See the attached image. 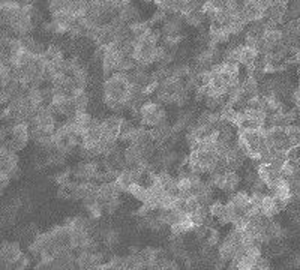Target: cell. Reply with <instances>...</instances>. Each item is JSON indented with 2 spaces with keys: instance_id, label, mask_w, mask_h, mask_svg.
Listing matches in <instances>:
<instances>
[{
  "instance_id": "obj_9",
  "label": "cell",
  "mask_w": 300,
  "mask_h": 270,
  "mask_svg": "<svg viewBox=\"0 0 300 270\" xmlns=\"http://www.w3.org/2000/svg\"><path fill=\"white\" fill-rule=\"evenodd\" d=\"M71 122H72V125H74V128H75V131L78 132L80 135H83L90 126H92V122H93V116L90 114V113H87V110L86 111H75L74 113V116L69 119Z\"/></svg>"
},
{
  "instance_id": "obj_39",
  "label": "cell",
  "mask_w": 300,
  "mask_h": 270,
  "mask_svg": "<svg viewBox=\"0 0 300 270\" xmlns=\"http://www.w3.org/2000/svg\"><path fill=\"white\" fill-rule=\"evenodd\" d=\"M219 242H221V234H219V231L216 228L210 227L209 231H207V234H206V243H207V246L213 248V246L218 245Z\"/></svg>"
},
{
  "instance_id": "obj_29",
  "label": "cell",
  "mask_w": 300,
  "mask_h": 270,
  "mask_svg": "<svg viewBox=\"0 0 300 270\" xmlns=\"http://www.w3.org/2000/svg\"><path fill=\"white\" fill-rule=\"evenodd\" d=\"M189 101H191V92L185 87V89H182L180 92H177L176 95H173L171 105H173V107H177L179 110H182V108H186V105L189 104Z\"/></svg>"
},
{
  "instance_id": "obj_27",
  "label": "cell",
  "mask_w": 300,
  "mask_h": 270,
  "mask_svg": "<svg viewBox=\"0 0 300 270\" xmlns=\"http://www.w3.org/2000/svg\"><path fill=\"white\" fill-rule=\"evenodd\" d=\"M126 270H146V263L138 252H129L126 255Z\"/></svg>"
},
{
  "instance_id": "obj_21",
  "label": "cell",
  "mask_w": 300,
  "mask_h": 270,
  "mask_svg": "<svg viewBox=\"0 0 300 270\" xmlns=\"http://www.w3.org/2000/svg\"><path fill=\"white\" fill-rule=\"evenodd\" d=\"M149 141H152V138H150V129H147V128L143 126V125H137L135 129L132 131V135H131L128 144L141 146V144H146V143H149Z\"/></svg>"
},
{
  "instance_id": "obj_42",
  "label": "cell",
  "mask_w": 300,
  "mask_h": 270,
  "mask_svg": "<svg viewBox=\"0 0 300 270\" xmlns=\"http://www.w3.org/2000/svg\"><path fill=\"white\" fill-rule=\"evenodd\" d=\"M153 210L147 206V204H143L141 207H138L135 212H134V215L138 216V218H144V216H147L149 213H152Z\"/></svg>"
},
{
  "instance_id": "obj_8",
  "label": "cell",
  "mask_w": 300,
  "mask_h": 270,
  "mask_svg": "<svg viewBox=\"0 0 300 270\" xmlns=\"http://www.w3.org/2000/svg\"><path fill=\"white\" fill-rule=\"evenodd\" d=\"M125 24H132V23H135L138 20H141V11H140V8L134 5V3H131V5H122L119 9H117V14H116Z\"/></svg>"
},
{
  "instance_id": "obj_12",
  "label": "cell",
  "mask_w": 300,
  "mask_h": 270,
  "mask_svg": "<svg viewBox=\"0 0 300 270\" xmlns=\"http://www.w3.org/2000/svg\"><path fill=\"white\" fill-rule=\"evenodd\" d=\"M173 129H171V125H168V122L164 123V125H159V126H155L150 129V138L152 141L159 147L165 144L171 137H173Z\"/></svg>"
},
{
  "instance_id": "obj_40",
  "label": "cell",
  "mask_w": 300,
  "mask_h": 270,
  "mask_svg": "<svg viewBox=\"0 0 300 270\" xmlns=\"http://www.w3.org/2000/svg\"><path fill=\"white\" fill-rule=\"evenodd\" d=\"M69 2H71V0H48V11H50V14H54V12L63 11V9L68 6Z\"/></svg>"
},
{
  "instance_id": "obj_44",
  "label": "cell",
  "mask_w": 300,
  "mask_h": 270,
  "mask_svg": "<svg viewBox=\"0 0 300 270\" xmlns=\"http://www.w3.org/2000/svg\"><path fill=\"white\" fill-rule=\"evenodd\" d=\"M131 3H134V0H122V2H120V6H122V5H131Z\"/></svg>"
},
{
  "instance_id": "obj_1",
  "label": "cell",
  "mask_w": 300,
  "mask_h": 270,
  "mask_svg": "<svg viewBox=\"0 0 300 270\" xmlns=\"http://www.w3.org/2000/svg\"><path fill=\"white\" fill-rule=\"evenodd\" d=\"M131 90V83L128 74L125 72H114L108 78L104 80L102 84V101L113 114L123 116L126 107V98Z\"/></svg>"
},
{
  "instance_id": "obj_17",
  "label": "cell",
  "mask_w": 300,
  "mask_h": 270,
  "mask_svg": "<svg viewBox=\"0 0 300 270\" xmlns=\"http://www.w3.org/2000/svg\"><path fill=\"white\" fill-rule=\"evenodd\" d=\"M260 212H261V215L266 216V218H275V216L281 212L279 207H278L276 198L273 197L272 194H264L263 201H261Z\"/></svg>"
},
{
  "instance_id": "obj_3",
  "label": "cell",
  "mask_w": 300,
  "mask_h": 270,
  "mask_svg": "<svg viewBox=\"0 0 300 270\" xmlns=\"http://www.w3.org/2000/svg\"><path fill=\"white\" fill-rule=\"evenodd\" d=\"M8 143L11 149L17 153L28 147V144L30 143V125L28 122H17L11 125Z\"/></svg>"
},
{
  "instance_id": "obj_37",
  "label": "cell",
  "mask_w": 300,
  "mask_h": 270,
  "mask_svg": "<svg viewBox=\"0 0 300 270\" xmlns=\"http://www.w3.org/2000/svg\"><path fill=\"white\" fill-rule=\"evenodd\" d=\"M102 206H104V213L113 215V213H116V212L120 209V206H122V200H120V197H116V198H111V200H108V201H105Z\"/></svg>"
},
{
  "instance_id": "obj_20",
  "label": "cell",
  "mask_w": 300,
  "mask_h": 270,
  "mask_svg": "<svg viewBox=\"0 0 300 270\" xmlns=\"http://www.w3.org/2000/svg\"><path fill=\"white\" fill-rule=\"evenodd\" d=\"M167 119H168L167 110L164 107H159L150 117H147L146 120H143L141 125L146 126V128H155V126H159V125L167 123Z\"/></svg>"
},
{
  "instance_id": "obj_46",
  "label": "cell",
  "mask_w": 300,
  "mask_h": 270,
  "mask_svg": "<svg viewBox=\"0 0 300 270\" xmlns=\"http://www.w3.org/2000/svg\"><path fill=\"white\" fill-rule=\"evenodd\" d=\"M26 2H28V3H33V5H35V3H36V2H39V0H26Z\"/></svg>"
},
{
  "instance_id": "obj_45",
  "label": "cell",
  "mask_w": 300,
  "mask_h": 270,
  "mask_svg": "<svg viewBox=\"0 0 300 270\" xmlns=\"http://www.w3.org/2000/svg\"><path fill=\"white\" fill-rule=\"evenodd\" d=\"M141 2H144V3H155V0H141Z\"/></svg>"
},
{
  "instance_id": "obj_18",
  "label": "cell",
  "mask_w": 300,
  "mask_h": 270,
  "mask_svg": "<svg viewBox=\"0 0 300 270\" xmlns=\"http://www.w3.org/2000/svg\"><path fill=\"white\" fill-rule=\"evenodd\" d=\"M192 71V65L188 60H176L171 66H170V75L176 77V78H182L185 80Z\"/></svg>"
},
{
  "instance_id": "obj_11",
  "label": "cell",
  "mask_w": 300,
  "mask_h": 270,
  "mask_svg": "<svg viewBox=\"0 0 300 270\" xmlns=\"http://www.w3.org/2000/svg\"><path fill=\"white\" fill-rule=\"evenodd\" d=\"M74 21L84 17L89 11V0H71L68 6L63 9Z\"/></svg>"
},
{
  "instance_id": "obj_23",
  "label": "cell",
  "mask_w": 300,
  "mask_h": 270,
  "mask_svg": "<svg viewBox=\"0 0 300 270\" xmlns=\"http://www.w3.org/2000/svg\"><path fill=\"white\" fill-rule=\"evenodd\" d=\"M194 228H195V225H194V222L191 221V216H189V218H186V219H183L180 222L173 224L170 227V231H171V236H180V237H183L185 234L192 233Z\"/></svg>"
},
{
  "instance_id": "obj_32",
  "label": "cell",
  "mask_w": 300,
  "mask_h": 270,
  "mask_svg": "<svg viewBox=\"0 0 300 270\" xmlns=\"http://www.w3.org/2000/svg\"><path fill=\"white\" fill-rule=\"evenodd\" d=\"M300 17V0H288L285 8V23L293 21Z\"/></svg>"
},
{
  "instance_id": "obj_22",
  "label": "cell",
  "mask_w": 300,
  "mask_h": 270,
  "mask_svg": "<svg viewBox=\"0 0 300 270\" xmlns=\"http://www.w3.org/2000/svg\"><path fill=\"white\" fill-rule=\"evenodd\" d=\"M242 185V176L237 171H227L225 173V182H224V192L231 194L240 188Z\"/></svg>"
},
{
  "instance_id": "obj_41",
  "label": "cell",
  "mask_w": 300,
  "mask_h": 270,
  "mask_svg": "<svg viewBox=\"0 0 300 270\" xmlns=\"http://www.w3.org/2000/svg\"><path fill=\"white\" fill-rule=\"evenodd\" d=\"M9 101H11V95L5 89L0 87V108L6 107L9 104Z\"/></svg>"
},
{
  "instance_id": "obj_31",
  "label": "cell",
  "mask_w": 300,
  "mask_h": 270,
  "mask_svg": "<svg viewBox=\"0 0 300 270\" xmlns=\"http://www.w3.org/2000/svg\"><path fill=\"white\" fill-rule=\"evenodd\" d=\"M128 194L132 195L135 200L141 201V203H146L147 198H149V188L143 183H134L131 185L129 189H128Z\"/></svg>"
},
{
  "instance_id": "obj_47",
  "label": "cell",
  "mask_w": 300,
  "mask_h": 270,
  "mask_svg": "<svg viewBox=\"0 0 300 270\" xmlns=\"http://www.w3.org/2000/svg\"><path fill=\"white\" fill-rule=\"evenodd\" d=\"M96 270H98V269H96Z\"/></svg>"
},
{
  "instance_id": "obj_4",
  "label": "cell",
  "mask_w": 300,
  "mask_h": 270,
  "mask_svg": "<svg viewBox=\"0 0 300 270\" xmlns=\"http://www.w3.org/2000/svg\"><path fill=\"white\" fill-rule=\"evenodd\" d=\"M99 170H101V164L98 161H81L78 162L74 168H71V173H72V177L75 180L95 182Z\"/></svg>"
},
{
  "instance_id": "obj_28",
  "label": "cell",
  "mask_w": 300,
  "mask_h": 270,
  "mask_svg": "<svg viewBox=\"0 0 300 270\" xmlns=\"http://www.w3.org/2000/svg\"><path fill=\"white\" fill-rule=\"evenodd\" d=\"M71 77H72V80L75 81V84H77L78 87L86 89V86H87V83H89V71H87L86 65L81 63L78 68H75L74 72L71 74Z\"/></svg>"
},
{
  "instance_id": "obj_6",
  "label": "cell",
  "mask_w": 300,
  "mask_h": 270,
  "mask_svg": "<svg viewBox=\"0 0 300 270\" xmlns=\"http://www.w3.org/2000/svg\"><path fill=\"white\" fill-rule=\"evenodd\" d=\"M185 21L182 14H171L159 27L161 35H183Z\"/></svg>"
},
{
  "instance_id": "obj_43",
  "label": "cell",
  "mask_w": 300,
  "mask_h": 270,
  "mask_svg": "<svg viewBox=\"0 0 300 270\" xmlns=\"http://www.w3.org/2000/svg\"><path fill=\"white\" fill-rule=\"evenodd\" d=\"M102 2H105V3L111 5V6L117 11V9L120 8V2H122V0H102Z\"/></svg>"
},
{
  "instance_id": "obj_36",
  "label": "cell",
  "mask_w": 300,
  "mask_h": 270,
  "mask_svg": "<svg viewBox=\"0 0 300 270\" xmlns=\"http://www.w3.org/2000/svg\"><path fill=\"white\" fill-rule=\"evenodd\" d=\"M113 270H126V257L122 255H111L107 261Z\"/></svg>"
},
{
  "instance_id": "obj_13",
  "label": "cell",
  "mask_w": 300,
  "mask_h": 270,
  "mask_svg": "<svg viewBox=\"0 0 300 270\" xmlns=\"http://www.w3.org/2000/svg\"><path fill=\"white\" fill-rule=\"evenodd\" d=\"M128 78H129V83H131L132 86H137V87H146V86L152 81V72H149V69H146V68L135 66V68L128 74Z\"/></svg>"
},
{
  "instance_id": "obj_15",
  "label": "cell",
  "mask_w": 300,
  "mask_h": 270,
  "mask_svg": "<svg viewBox=\"0 0 300 270\" xmlns=\"http://www.w3.org/2000/svg\"><path fill=\"white\" fill-rule=\"evenodd\" d=\"M183 21H185V26L203 30V27L206 26V23H207V18H206L204 12L201 9H197V11H191V12L185 14Z\"/></svg>"
},
{
  "instance_id": "obj_7",
  "label": "cell",
  "mask_w": 300,
  "mask_h": 270,
  "mask_svg": "<svg viewBox=\"0 0 300 270\" xmlns=\"http://www.w3.org/2000/svg\"><path fill=\"white\" fill-rule=\"evenodd\" d=\"M23 249L20 242H3L0 246V260L3 264H9L17 261L23 255Z\"/></svg>"
},
{
  "instance_id": "obj_5",
  "label": "cell",
  "mask_w": 300,
  "mask_h": 270,
  "mask_svg": "<svg viewBox=\"0 0 300 270\" xmlns=\"http://www.w3.org/2000/svg\"><path fill=\"white\" fill-rule=\"evenodd\" d=\"M194 122H195V113H194V110L192 108H182L177 113L174 123L171 125L173 134L180 135L182 132H186Z\"/></svg>"
},
{
  "instance_id": "obj_30",
  "label": "cell",
  "mask_w": 300,
  "mask_h": 270,
  "mask_svg": "<svg viewBox=\"0 0 300 270\" xmlns=\"http://www.w3.org/2000/svg\"><path fill=\"white\" fill-rule=\"evenodd\" d=\"M128 29H129V32H131L132 38H134V39H138V38H141L143 35H146V33H147L150 29H153V27L149 24V21H147V20H138V21H135V23L129 24Z\"/></svg>"
},
{
  "instance_id": "obj_14",
  "label": "cell",
  "mask_w": 300,
  "mask_h": 270,
  "mask_svg": "<svg viewBox=\"0 0 300 270\" xmlns=\"http://www.w3.org/2000/svg\"><path fill=\"white\" fill-rule=\"evenodd\" d=\"M182 89H185V80L182 78H176V77H167L162 81H159L158 84V89L156 90H161L164 93H168V95H176L177 92H180Z\"/></svg>"
},
{
  "instance_id": "obj_10",
  "label": "cell",
  "mask_w": 300,
  "mask_h": 270,
  "mask_svg": "<svg viewBox=\"0 0 300 270\" xmlns=\"http://www.w3.org/2000/svg\"><path fill=\"white\" fill-rule=\"evenodd\" d=\"M95 195L104 204L105 201H108L111 198L120 197V192H119V189L116 188L114 182H102V183H98L96 185Z\"/></svg>"
},
{
  "instance_id": "obj_26",
  "label": "cell",
  "mask_w": 300,
  "mask_h": 270,
  "mask_svg": "<svg viewBox=\"0 0 300 270\" xmlns=\"http://www.w3.org/2000/svg\"><path fill=\"white\" fill-rule=\"evenodd\" d=\"M159 42H161L159 45H162L167 50L177 51L183 42V35H162Z\"/></svg>"
},
{
  "instance_id": "obj_25",
  "label": "cell",
  "mask_w": 300,
  "mask_h": 270,
  "mask_svg": "<svg viewBox=\"0 0 300 270\" xmlns=\"http://www.w3.org/2000/svg\"><path fill=\"white\" fill-rule=\"evenodd\" d=\"M101 239H102L105 246L113 248V246L120 243V231L117 228L104 227V228H101Z\"/></svg>"
},
{
  "instance_id": "obj_33",
  "label": "cell",
  "mask_w": 300,
  "mask_h": 270,
  "mask_svg": "<svg viewBox=\"0 0 300 270\" xmlns=\"http://www.w3.org/2000/svg\"><path fill=\"white\" fill-rule=\"evenodd\" d=\"M72 104H74V108L75 111H86L89 104H90V96L86 90H81L78 95H75L72 98Z\"/></svg>"
},
{
  "instance_id": "obj_24",
  "label": "cell",
  "mask_w": 300,
  "mask_h": 270,
  "mask_svg": "<svg viewBox=\"0 0 300 270\" xmlns=\"http://www.w3.org/2000/svg\"><path fill=\"white\" fill-rule=\"evenodd\" d=\"M242 89L245 92L246 99L260 95V80H257L254 75H246L242 80Z\"/></svg>"
},
{
  "instance_id": "obj_16",
  "label": "cell",
  "mask_w": 300,
  "mask_h": 270,
  "mask_svg": "<svg viewBox=\"0 0 300 270\" xmlns=\"http://www.w3.org/2000/svg\"><path fill=\"white\" fill-rule=\"evenodd\" d=\"M228 195H230V197H228V201H230L233 206H236L237 209H240V210L245 212L248 204H249L251 192L246 191V189H237V191H234V192H231V194H228Z\"/></svg>"
},
{
  "instance_id": "obj_35",
  "label": "cell",
  "mask_w": 300,
  "mask_h": 270,
  "mask_svg": "<svg viewBox=\"0 0 300 270\" xmlns=\"http://www.w3.org/2000/svg\"><path fill=\"white\" fill-rule=\"evenodd\" d=\"M71 168L68 170H63V171H59L57 174L54 176V182L59 185V186H68L72 180H71Z\"/></svg>"
},
{
  "instance_id": "obj_19",
  "label": "cell",
  "mask_w": 300,
  "mask_h": 270,
  "mask_svg": "<svg viewBox=\"0 0 300 270\" xmlns=\"http://www.w3.org/2000/svg\"><path fill=\"white\" fill-rule=\"evenodd\" d=\"M263 96V95H261ZM264 98V111L267 113V116L269 114H275V113H281V111H285L287 110V105H285V102H284V99L282 98H279V96H263Z\"/></svg>"
},
{
  "instance_id": "obj_2",
  "label": "cell",
  "mask_w": 300,
  "mask_h": 270,
  "mask_svg": "<svg viewBox=\"0 0 300 270\" xmlns=\"http://www.w3.org/2000/svg\"><path fill=\"white\" fill-rule=\"evenodd\" d=\"M222 62V50L219 47H198L192 54L194 69H210L213 65Z\"/></svg>"
},
{
  "instance_id": "obj_38",
  "label": "cell",
  "mask_w": 300,
  "mask_h": 270,
  "mask_svg": "<svg viewBox=\"0 0 300 270\" xmlns=\"http://www.w3.org/2000/svg\"><path fill=\"white\" fill-rule=\"evenodd\" d=\"M167 17H168V14H167V12L161 11V9H156V11L150 15V18H149L147 21H149V24H150L152 27L161 26V24L165 21V18H167Z\"/></svg>"
},
{
  "instance_id": "obj_34",
  "label": "cell",
  "mask_w": 300,
  "mask_h": 270,
  "mask_svg": "<svg viewBox=\"0 0 300 270\" xmlns=\"http://www.w3.org/2000/svg\"><path fill=\"white\" fill-rule=\"evenodd\" d=\"M30 264H32V257L23 254L17 261L9 263V264H5L3 270H26L28 267H30Z\"/></svg>"
}]
</instances>
